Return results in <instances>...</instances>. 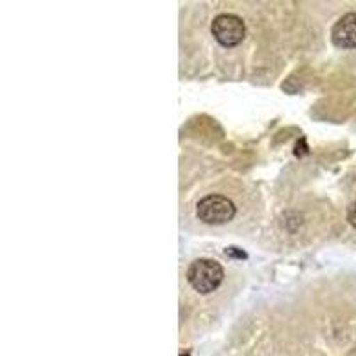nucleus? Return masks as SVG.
<instances>
[{
	"mask_svg": "<svg viewBox=\"0 0 356 356\" xmlns=\"http://www.w3.org/2000/svg\"><path fill=\"white\" fill-rule=\"evenodd\" d=\"M225 278L221 264L212 259H200L187 269V282L200 294H211L221 285Z\"/></svg>",
	"mask_w": 356,
	"mask_h": 356,
	"instance_id": "f257e3e1",
	"label": "nucleus"
},
{
	"mask_svg": "<svg viewBox=\"0 0 356 356\" xmlns=\"http://www.w3.org/2000/svg\"><path fill=\"white\" fill-rule=\"evenodd\" d=\"M196 216L207 225H225L235 218V205L221 195H209L198 202Z\"/></svg>",
	"mask_w": 356,
	"mask_h": 356,
	"instance_id": "f03ea898",
	"label": "nucleus"
},
{
	"mask_svg": "<svg viewBox=\"0 0 356 356\" xmlns=\"http://www.w3.org/2000/svg\"><path fill=\"white\" fill-rule=\"evenodd\" d=\"M212 34L222 47H237L246 36V25L237 15H219L212 22Z\"/></svg>",
	"mask_w": 356,
	"mask_h": 356,
	"instance_id": "7ed1b4c3",
	"label": "nucleus"
},
{
	"mask_svg": "<svg viewBox=\"0 0 356 356\" xmlns=\"http://www.w3.org/2000/svg\"><path fill=\"white\" fill-rule=\"evenodd\" d=\"M332 41L339 49H356V13H348L333 25Z\"/></svg>",
	"mask_w": 356,
	"mask_h": 356,
	"instance_id": "20e7f679",
	"label": "nucleus"
},
{
	"mask_svg": "<svg viewBox=\"0 0 356 356\" xmlns=\"http://www.w3.org/2000/svg\"><path fill=\"white\" fill-rule=\"evenodd\" d=\"M348 221L353 228H356V202H353L348 209Z\"/></svg>",
	"mask_w": 356,
	"mask_h": 356,
	"instance_id": "39448f33",
	"label": "nucleus"
},
{
	"mask_svg": "<svg viewBox=\"0 0 356 356\" xmlns=\"http://www.w3.org/2000/svg\"><path fill=\"white\" fill-rule=\"evenodd\" d=\"M180 356H189V355H180Z\"/></svg>",
	"mask_w": 356,
	"mask_h": 356,
	"instance_id": "423d86ee",
	"label": "nucleus"
}]
</instances>
